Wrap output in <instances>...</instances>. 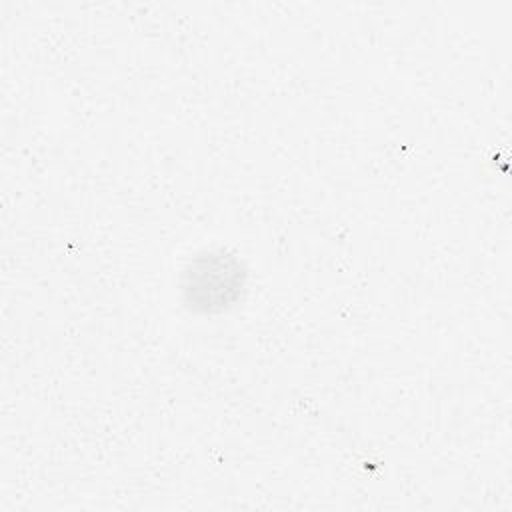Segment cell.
I'll list each match as a JSON object with an SVG mask.
<instances>
[{"label":"cell","mask_w":512,"mask_h":512,"mask_svg":"<svg viewBox=\"0 0 512 512\" xmlns=\"http://www.w3.org/2000/svg\"><path fill=\"white\" fill-rule=\"evenodd\" d=\"M238 288H242L240 264L224 254L202 256L186 270V298L202 310L224 308L234 300Z\"/></svg>","instance_id":"obj_1"}]
</instances>
